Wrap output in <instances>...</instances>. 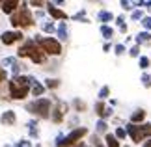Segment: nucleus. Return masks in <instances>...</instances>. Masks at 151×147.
I'll list each match as a JSON object with an SVG mask.
<instances>
[{
	"label": "nucleus",
	"mask_w": 151,
	"mask_h": 147,
	"mask_svg": "<svg viewBox=\"0 0 151 147\" xmlns=\"http://www.w3.org/2000/svg\"><path fill=\"white\" fill-rule=\"evenodd\" d=\"M32 86H30V76H17V78L8 82V91L9 97L15 101H22L28 93H30Z\"/></svg>",
	"instance_id": "obj_1"
},
{
	"label": "nucleus",
	"mask_w": 151,
	"mask_h": 147,
	"mask_svg": "<svg viewBox=\"0 0 151 147\" xmlns=\"http://www.w3.org/2000/svg\"><path fill=\"white\" fill-rule=\"evenodd\" d=\"M32 24H34L32 11L28 9V4L22 2L21 8L11 15V26H15V28H19V26L21 28H28V26H32Z\"/></svg>",
	"instance_id": "obj_2"
},
{
	"label": "nucleus",
	"mask_w": 151,
	"mask_h": 147,
	"mask_svg": "<svg viewBox=\"0 0 151 147\" xmlns=\"http://www.w3.org/2000/svg\"><path fill=\"white\" fill-rule=\"evenodd\" d=\"M26 110L30 112V114H34V115L41 117V119H49V117H50V112H52V108H50V99H45V97L36 99L34 103L26 104Z\"/></svg>",
	"instance_id": "obj_3"
},
{
	"label": "nucleus",
	"mask_w": 151,
	"mask_h": 147,
	"mask_svg": "<svg viewBox=\"0 0 151 147\" xmlns=\"http://www.w3.org/2000/svg\"><path fill=\"white\" fill-rule=\"evenodd\" d=\"M86 134H88V128L86 127H77V128H73L67 136H58L56 138V147H71L75 143H80V140H82Z\"/></svg>",
	"instance_id": "obj_4"
},
{
	"label": "nucleus",
	"mask_w": 151,
	"mask_h": 147,
	"mask_svg": "<svg viewBox=\"0 0 151 147\" xmlns=\"http://www.w3.org/2000/svg\"><path fill=\"white\" fill-rule=\"evenodd\" d=\"M36 43L43 49L45 54L49 56H60L62 54V43L54 37H41V36H36Z\"/></svg>",
	"instance_id": "obj_5"
},
{
	"label": "nucleus",
	"mask_w": 151,
	"mask_h": 147,
	"mask_svg": "<svg viewBox=\"0 0 151 147\" xmlns=\"http://www.w3.org/2000/svg\"><path fill=\"white\" fill-rule=\"evenodd\" d=\"M125 131H127V136L132 140V143H142V142H146V136H144L140 125H132V123H129V125L125 127Z\"/></svg>",
	"instance_id": "obj_6"
},
{
	"label": "nucleus",
	"mask_w": 151,
	"mask_h": 147,
	"mask_svg": "<svg viewBox=\"0 0 151 147\" xmlns=\"http://www.w3.org/2000/svg\"><path fill=\"white\" fill-rule=\"evenodd\" d=\"M67 110H69V106L63 101H58L56 103V106L52 108V112H50V121L52 123H62L63 121V115L67 114Z\"/></svg>",
	"instance_id": "obj_7"
},
{
	"label": "nucleus",
	"mask_w": 151,
	"mask_h": 147,
	"mask_svg": "<svg viewBox=\"0 0 151 147\" xmlns=\"http://www.w3.org/2000/svg\"><path fill=\"white\" fill-rule=\"evenodd\" d=\"M22 39V32L21 30H9V32H4L2 36H0V41H2L4 45H13L17 41Z\"/></svg>",
	"instance_id": "obj_8"
},
{
	"label": "nucleus",
	"mask_w": 151,
	"mask_h": 147,
	"mask_svg": "<svg viewBox=\"0 0 151 147\" xmlns=\"http://www.w3.org/2000/svg\"><path fill=\"white\" fill-rule=\"evenodd\" d=\"M19 8H21V2H19V0H4L2 6H0V9H2L4 13H8V15H13Z\"/></svg>",
	"instance_id": "obj_9"
},
{
	"label": "nucleus",
	"mask_w": 151,
	"mask_h": 147,
	"mask_svg": "<svg viewBox=\"0 0 151 147\" xmlns=\"http://www.w3.org/2000/svg\"><path fill=\"white\" fill-rule=\"evenodd\" d=\"M47 11H49V15L52 17V19H56V21H65L67 19V15H65V11H62L60 8H56L52 2L47 4Z\"/></svg>",
	"instance_id": "obj_10"
},
{
	"label": "nucleus",
	"mask_w": 151,
	"mask_h": 147,
	"mask_svg": "<svg viewBox=\"0 0 151 147\" xmlns=\"http://www.w3.org/2000/svg\"><path fill=\"white\" fill-rule=\"evenodd\" d=\"M15 121H17V115H15L13 110H6L4 114L0 115V123H2V125L11 127V125H15Z\"/></svg>",
	"instance_id": "obj_11"
},
{
	"label": "nucleus",
	"mask_w": 151,
	"mask_h": 147,
	"mask_svg": "<svg viewBox=\"0 0 151 147\" xmlns=\"http://www.w3.org/2000/svg\"><path fill=\"white\" fill-rule=\"evenodd\" d=\"M30 60H32L34 63H45V60H47V54H45L43 49L37 45L36 49H34V52L30 54Z\"/></svg>",
	"instance_id": "obj_12"
},
{
	"label": "nucleus",
	"mask_w": 151,
	"mask_h": 147,
	"mask_svg": "<svg viewBox=\"0 0 151 147\" xmlns=\"http://www.w3.org/2000/svg\"><path fill=\"white\" fill-rule=\"evenodd\" d=\"M144 119H146V110H142V108H138V110H134L131 114V123L132 125H142Z\"/></svg>",
	"instance_id": "obj_13"
},
{
	"label": "nucleus",
	"mask_w": 151,
	"mask_h": 147,
	"mask_svg": "<svg viewBox=\"0 0 151 147\" xmlns=\"http://www.w3.org/2000/svg\"><path fill=\"white\" fill-rule=\"evenodd\" d=\"M97 19L101 22H112L114 21V13L112 11H106V9H101L99 13H97Z\"/></svg>",
	"instance_id": "obj_14"
},
{
	"label": "nucleus",
	"mask_w": 151,
	"mask_h": 147,
	"mask_svg": "<svg viewBox=\"0 0 151 147\" xmlns=\"http://www.w3.org/2000/svg\"><path fill=\"white\" fill-rule=\"evenodd\" d=\"M45 90H47V87H45L43 84H39V82H36V84L32 86V90H30V93H32L34 97H39V99H41V95H43V93H45Z\"/></svg>",
	"instance_id": "obj_15"
},
{
	"label": "nucleus",
	"mask_w": 151,
	"mask_h": 147,
	"mask_svg": "<svg viewBox=\"0 0 151 147\" xmlns=\"http://www.w3.org/2000/svg\"><path fill=\"white\" fill-rule=\"evenodd\" d=\"M149 41H151V32H146V30H144V32H140V34L136 36V45H140V43H149Z\"/></svg>",
	"instance_id": "obj_16"
},
{
	"label": "nucleus",
	"mask_w": 151,
	"mask_h": 147,
	"mask_svg": "<svg viewBox=\"0 0 151 147\" xmlns=\"http://www.w3.org/2000/svg\"><path fill=\"white\" fill-rule=\"evenodd\" d=\"M67 36H69V32H67V24H65V22H60V24H58V37H60L62 41H65Z\"/></svg>",
	"instance_id": "obj_17"
},
{
	"label": "nucleus",
	"mask_w": 151,
	"mask_h": 147,
	"mask_svg": "<svg viewBox=\"0 0 151 147\" xmlns=\"http://www.w3.org/2000/svg\"><path fill=\"white\" fill-rule=\"evenodd\" d=\"M104 142H106V147H119V140L114 136V134H106L104 136Z\"/></svg>",
	"instance_id": "obj_18"
},
{
	"label": "nucleus",
	"mask_w": 151,
	"mask_h": 147,
	"mask_svg": "<svg viewBox=\"0 0 151 147\" xmlns=\"http://www.w3.org/2000/svg\"><path fill=\"white\" fill-rule=\"evenodd\" d=\"M101 36H103L104 39H112V37H114V30H112L108 24H103V26H101Z\"/></svg>",
	"instance_id": "obj_19"
},
{
	"label": "nucleus",
	"mask_w": 151,
	"mask_h": 147,
	"mask_svg": "<svg viewBox=\"0 0 151 147\" xmlns=\"http://www.w3.org/2000/svg\"><path fill=\"white\" fill-rule=\"evenodd\" d=\"M138 65H140V69H144V71H146L147 67H151V58L140 56V58H138Z\"/></svg>",
	"instance_id": "obj_20"
},
{
	"label": "nucleus",
	"mask_w": 151,
	"mask_h": 147,
	"mask_svg": "<svg viewBox=\"0 0 151 147\" xmlns=\"http://www.w3.org/2000/svg\"><path fill=\"white\" fill-rule=\"evenodd\" d=\"M108 106H104V101H97L95 103V114L99 115V117H103V114H104V110H106Z\"/></svg>",
	"instance_id": "obj_21"
},
{
	"label": "nucleus",
	"mask_w": 151,
	"mask_h": 147,
	"mask_svg": "<svg viewBox=\"0 0 151 147\" xmlns=\"http://www.w3.org/2000/svg\"><path fill=\"white\" fill-rule=\"evenodd\" d=\"M58 86H60V80L58 78H47L45 80V87H49V90H56Z\"/></svg>",
	"instance_id": "obj_22"
},
{
	"label": "nucleus",
	"mask_w": 151,
	"mask_h": 147,
	"mask_svg": "<svg viewBox=\"0 0 151 147\" xmlns=\"http://www.w3.org/2000/svg\"><path fill=\"white\" fill-rule=\"evenodd\" d=\"M73 106H75V110H77V112H86V108H88V106H86V103L80 101V99H75V101H73Z\"/></svg>",
	"instance_id": "obj_23"
},
{
	"label": "nucleus",
	"mask_w": 151,
	"mask_h": 147,
	"mask_svg": "<svg viewBox=\"0 0 151 147\" xmlns=\"http://www.w3.org/2000/svg\"><path fill=\"white\" fill-rule=\"evenodd\" d=\"M73 21H80V22H90L88 19H86V9H80L78 13L73 15Z\"/></svg>",
	"instance_id": "obj_24"
},
{
	"label": "nucleus",
	"mask_w": 151,
	"mask_h": 147,
	"mask_svg": "<svg viewBox=\"0 0 151 147\" xmlns=\"http://www.w3.org/2000/svg\"><path fill=\"white\" fill-rule=\"evenodd\" d=\"M108 95H110V87L108 86H103L101 90H99V101H104V99H108Z\"/></svg>",
	"instance_id": "obj_25"
},
{
	"label": "nucleus",
	"mask_w": 151,
	"mask_h": 147,
	"mask_svg": "<svg viewBox=\"0 0 151 147\" xmlns=\"http://www.w3.org/2000/svg\"><path fill=\"white\" fill-rule=\"evenodd\" d=\"M114 136L118 138V140H125L127 138V131H125L123 127H118V128H116V132H114Z\"/></svg>",
	"instance_id": "obj_26"
},
{
	"label": "nucleus",
	"mask_w": 151,
	"mask_h": 147,
	"mask_svg": "<svg viewBox=\"0 0 151 147\" xmlns=\"http://www.w3.org/2000/svg\"><path fill=\"white\" fill-rule=\"evenodd\" d=\"M37 123L36 121H30V123H28V128H30V136L32 138H37Z\"/></svg>",
	"instance_id": "obj_27"
},
{
	"label": "nucleus",
	"mask_w": 151,
	"mask_h": 147,
	"mask_svg": "<svg viewBox=\"0 0 151 147\" xmlns=\"http://www.w3.org/2000/svg\"><path fill=\"white\" fill-rule=\"evenodd\" d=\"M129 56H132V58H140V47H138V45L131 47V49H129Z\"/></svg>",
	"instance_id": "obj_28"
},
{
	"label": "nucleus",
	"mask_w": 151,
	"mask_h": 147,
	"mask_svg": "<svg viewBox=\"0 0 151 147\" xmlns=\"http://www.w3.org/2000/svg\"><path fill=\"white\" fill-rule=\"evenodd\" d=\"M43 32H45V34H52V32H58V30L54 28V24H52V22H45V24H43Z\"/></svg>",
	"instance_id": "obj_29"
},
{
	"label": "nucleus",
	"mask_w": 151,
	"mask_h": 147,
	"mask_svg": "<svg viewBox=\"0 0 151 147\" xmlns=\"http://www.w3.org/2000/svg\"><path fill=\"white\" fill-rule=\"evenodd\" d=\"M131 19H132V21H142V19H144V13H142L140 9H134V11L131 13Z\"/></svg>",
	"instance_id": "obj_30"
},
{
	"label": "nucleus",
	"mask_w": 151,
	"mask_h": 147,
	"mask_svg": "<svg viewBox=\"0 0 151 147\" xmlns=\"http://www.w3.org/2000/svg\"><path fill=\"white\" fill-rule=\"evenodd\" d=\"M106 128H108L106 121H103V119L97 121V132H106Z\"/></svg>",
	"instance_id": "obj_31"
},
{
	"label": "nucleus",
	"mask_w": 151,
	"mask_h": 147,
	"mask_svg": "<svg viewBox=\"0 0 151 147\" xmlns=\"http://www.w3.org/2000/svg\"><path fill=\"white\" fill-rule=\"evenodd\" d=\"M142 26L146 28V32H151V17H144V19H142Z\"/></svg>",
	"instance_id": "obj_32"
},
{
	"label": "nucleus",
	"mask_w": 151,
	"mask_h": 147,
	"mask_svg": "<svg viewBox=\"0 0 151 147\" xmlns=\"http://www.w3.org/2000/svg\"><path fill=\"white\" fill-rule=\"evenodd\" d=\"M142 84H144V87H151V76L149 75H146V73L142 75Z\"/></svg>",
	"instance_id": "obj_33"
},
{
	"label": "nucleus",
	"mask_w": 151,
	"mask_h": 147,
	"mask_svg": "<svg viewBox=\"0 0 151 147\" xmlns=\"http://www.w3.org/2000/svg\"><path fill=\"white\" fill-rule=\"evenodd\" d=\"M114 52H116V54H118V56H121V54H125V45H121V43H118V45L114 47Z\"/></svg>",
	"instance_id": "obj_34"
},
{
	"label": "nucleus",
	"mask_w": 151,
	"mask_h": 147,
	"mask_svg": "<svg viewBox=\"0 0 151 147\" xmlns=\"http://www.w3.org/2000/svg\"><path fill=\"white\" fill-rule=\"evenodd\" d=\"M6 78H8V75H6V69L0 65V86L6 84Z\"/></svg>",
	"instance_id": "obj_35"
},
{
	"label": "nucleus",
	"mask_w": 151,
	"mask_h": 147,
	"mask_svg": "<svg viewBox=\"0 0 151 147\" xmlns=\"http://www.w3.org/2000/svg\"><path fill=\"white\" fill-rule=\"evenodd\" d=\"M15 63H17V58H6V60L2 62V65L6 67V65H9V67H13L15 65Z\"/></svg>",
	"instance_id": "obj_36"
},
{
	"label": "nucleus",
	"mask_w": 151,
	"mask_h": 147,
	"mask_svg": "<svg viewBox=\"0 0 151 147\" xmlns=\"http://www.w3.org/2000/svg\"><path fill=\"white\" fill-rule=\"evenodd\" d=\"M121 8H123V9H127V11H129V9H132V6H134V2H127V0H121Z\"/></svg>",
	"instance_id": "obj_37"
},
{
	"label": "nucleus",
	"mask_w": 151,
	"mask_h": 147,
	"mask_svg": "<svg viewBox=\"0 0 151 147\" xmlns=\"http://www.w3.org/2000/svg\"><path fill=\"white\" fill-rule=\"evenodd\" d=\"M15 147H30V142L28 140H21V142H17Z\"/></svg>",
	"instance_id": "obj_38"
},
{
	"label": "nucleus",
	"mask_w": 151,
	"mask_h": 147,
	"mask_svg": "<svg viewBox=\"0 0 151 147\" xmlns=\"http://www.w3.org/2000/svg\"><path fill=\"white\" fill-rule=\"evenodd\" d=\"M30 6H34V8H41V6H45V2H39V0H32Z\"/></svg>",
	"instance_id": "obj_39"
},
{
	"label": "nucleus",
	"mask_w": 151,
	"mask_h": 147,
	"mask_svg": "<svg viewBox=\"0 0 151 147\" xmlns=\"http://www.w3.org/2000/svg\"><path fill=\"white\" fill-rule=\"evenodd\" d=\"M116 21H118V26H123V24H125V17H123V15H119Z\"/></svg>",
	"instance_id": "obj_40"
},
{
	"label": "nucleus",
	"mask_w": 151,
	"mask_h": 147,
	"mask_svg": "<svg viewBox=\"0 0 151 147\" xmlns=\"http://www.w3.org/2000/svg\"><path fill=\"white\" fill-rule=\"evenodd\" d=\"M119 32H121V34H125V32H127V24H123V26H119Z\"/></svg>",
	"instance_id": "obj_41"
},
{
	"label": "nucleus",
	"mask_w": 151,
	"mask_h": 147,
	"mask_svg": "<svg viewBox=\"0 0 151 147\" xmlns=\"http://www.w3.org/2000/svg\"><path fill=\"white\" fill-rule=\"evenodd\" d=\"M144 147H151V140H146V142H144Z\"/></svg>",
	"instance_id": "obj_42"
},
{
	"label": "nucleus",
	"mask_w": 151,
	"mask_h": 147,
	"mask_svg": "<svg viewBox=\"0 0 151 147\" xmlns=\"http://www.w3.org/2000/svg\"><path fill=\"white\" fill-rule=\"evenodd\" d=\"M93 142H95V147H103V145H101L99 142H97V138H93Z\"/></svg>",
	"instance_id": "obj_43"
},
{
	"label": "nucleus",
	"mask_w": 151,
	"mask_h": 147,
	"mask_svg": "<svg viewBox=\"0 0 151 147\" xmlns=\"http://www.w3.org/2000/svg\"><path fill=\"white\" fill-rule=\"evenodd\" d=\"M77 147H90V145H86V143H84V142H80V143H78V145H77Z\"/></svg>",
	"instance_id": "obj_44"
}]
</instances>
